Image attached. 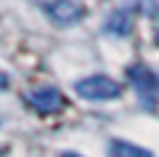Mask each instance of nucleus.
Listing matches in <instances>:
<instances>
[{"mask_svg":"<svg viewBox=\"0 0 159 157\" xmlns=\"http://www.w3.org/2000/svg\"><path fill=\"white\" fill-rule=\"evenodd\" d=\"M77 93L88 101H106V99H117L122 88L117 80L106 77V75H93V77H85L77 83Z\"/></svg>","mask_w":159,"mask_h":157,"instance_id":"nucleus-1","label":"nucleus"},{"mask_svg":"<svg viewBox=\"0 0 159 157\" xmlns=\"http://www.w3.org/2000/svg\"><path fill=\"white\" fill-rule=\"evenodd\" d=\"M45 13L53 24L69 27V24H77L80 19L85 16V6L80 0H51L45 6Z\"/></svg>","mask_w":159,"mask_h":157,"instance_id":"nucleus-2","label":"nucleus"},{"mask_svg":"<svg viewBox=\"0 0 159 157\" xmlns=\"http://www.w3.org/2000/svg\"><path fill=\"white\" fill-rule=\"evenodd\" d=\"M27 104L32 109H37L40 115H53V112H61L64 109V96L58 88H51V85H45V88H34L27 93Z\"/></svg>","mask_w":159,"mask_h":157,"instance_id":"nucleus-3","label":"nucleus"},{"mask_svg":"<svg viewBox=\"0 0 159 157\" xmlns=\"http://www.w3.org/2000/svg\"><path fill=\"white\" fill-rule=\"evenodd\" d=\"M127 75H130V80H133V85H135L138 93H143V99L151 101V96L159 91V75L151 72L148 67H143V64L130 67V69H127Z\"/></svg>","mask_w":159,"mask_h":157,"instance_id":"nucleus-4","label":"nucleus"},{"mask_svg":"<svg viewBox=\"0 0 159 157\" xmlns=\"http://www.w3.org/2000/svg\"><path fill=\"white\" fill-rule=\"evenodd\" d=\"M109 35H117V37H125V35L133 32V16L127 11H114L106 16V24H103Z\"/></svg>","mask_w":159,"mask_h":157,"instance_id":"nucleus-5","label":"nucleus"},{"mask_svg":"<svg viewBox=\"0 0 159 157\" xmlns=\"http://www.w3.org/2000/svg\"><path fill=\"white\" fill-rule=\"evenodd\" d=\"M109 157H154V155L148 149H143V146H138V144L114 139V141H109Z\"/></svg>","mask_w":159,"mask_h":157,"instance_id":"nucleus-6","label":"nucleus"},{"mask_svg":"<svg viewBox=\"0 0 159 157\" xmlns=\"http://www.w3.org/2000/svg\"><path fill=\"white\" fill-rule=\"evenodd\" d=\"M130 6L143 16H159V0H130Z\"/></svg>","mask_w":159,"mask_h":157,"instance_id":"nucleus-7","label":"nucleus"},{"mask_svg":"<svg viewBox=\"0 0 159 157\" xmlns=\"http://www.w3.org/2000/svg\"><path fill=\"white\" fill-rule=\"evenodd\" d=\"M6 88H8V75L0 72V91H6Z\"/></svg>","mask_w":159,"mask_h":157,"instance_id":"nucleus-8","label":"nucleus"},{"mask_svg":"<svg viewBox=\"0 0 159 157\" xmlns=\"http://www.w3.org/2000/svg\"><path fill=\"white\" fill-rule=\"evenodd\" d=\"M61 157H80V155H74V152H64Z\"/></svg>","mask_w":159,"mask_h":157,"instance_id":"nucleus-9","label":"nucleus"},{"mask_svg":"<svg viewBox=\"0 0 159 157\" xmlns=\"http://www.w3.org/2000/svg\"><path fill=\"white\" fill-rule=\"evenodd\" d=\"M157 45H159V32H157Z\"/></svg>","mask_w":159,"mask_h":157,"instance_id":"nucleus-10","label":"nucleus"},{"mask_svg":"<svg viewBox=\"0 0 159 157\" xmlns=\"http://www.w3.org/2000/svg\"><path fill=\"white\" fill-rule=\"evenodd\" d=\"M0 157H3V146H0Z\"/></svg>","mask_w":159,"mask_h":157,"instance_id":"nucleus-11","label":"nucleus"}]
</instances>
